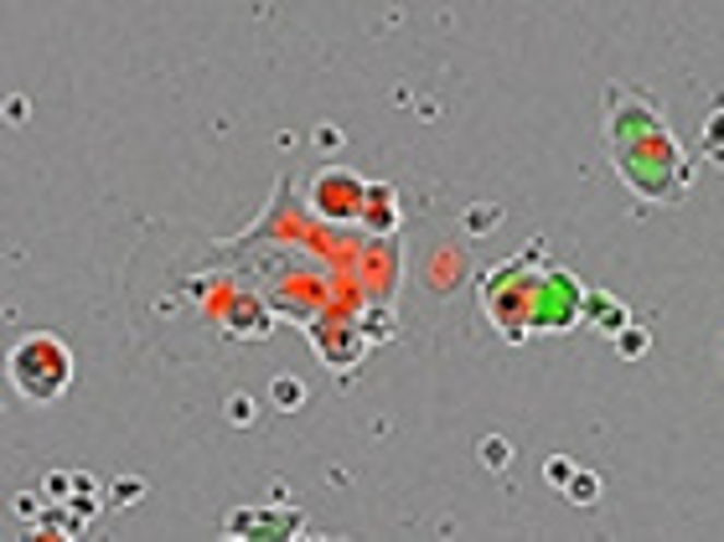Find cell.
Wrapping results in <instances>:
<instances>
[{
  "label": "cell",
  "mask_w": 724,
  "mask_h": 542,
  "mask_svg": "<svg viewBox=\"0 0 724 542\" xmlns=\"http://www.w3.org/2000/svg\"><path fill=\"white\" fill-rule=\"evenodd\" d=\"M610 160L637 196L678 202L688 192V160L678 155L667 124L646 109V98L621 88H610Z\"/></svg>",
  "instance_id": "obj_1"
},
{
  "label": "cell",
  "mask_w": 724,
  "mask_h": 542,
  "mask_svg": "<svg viewBox=\"0 0 724 542\" xmlns=\"http://www.w3.org/2000/svg\"><path fill=\"white\" fill-rule=\"evenodd\" d=\"M5 377H11V387L26 404H58L68 383H73V351L62 347L58 336L32 330V336H21L16 347L5 351Z\"/></svg>",
  "instance_id": "obj_2"
},
{
  "label": "cell",
  "mask_w": 724,
  "mask_h": 542,
  "mask_svg": "<svg viewBox=\"0 0 724 542\" xmlns=\"http://www.w3.org/2000/svg\"><path fill=\"white\" fill-rule=\"evenodd\" d=\"M228 532L234 538H295L300 532V511H234Z\"/></svg>",
  "instance_id": "obj_3"
},
{
  "label": "cell",
  "mask_w": 724,
  "mask_h": 542,
  "mask_svg": "<svg viewBox=\"0 0 724 542\" xmlns=\"http://www.w3.org/2000/svg\"><path fill=\"white\" fill-rule=\"evenodd\" d=\"M357 196H363V186H357L353 176H321L316 181V207L321 213H332V217H353L357 213Z\"/></svg>",
  "instance_id": "obj_4"
},
{
  "label": "cell",
  "mask_w": 724,
  "mask_h": 542,
  "mask_svg": "<svg viewBox=\"0 0 724 542\" xmlns=\"http://www.w3.org/2000/svg\"><path fill=\"white\" fill-rule=\"evenodd\" d=\"M699 155H704L709 166H720L724 171V104L704 119V130H699Z\"/></svg>",
  "instance_id": "obj_5"
},
{
  "label": "cell",
  "mask_w": 724,
  "mask_h": 542,
  "mask_svg": "<svg viewBox=\"0 0 724 542\" xmlns=\"http://www.w3.org/2000/svg\"><path fill=\"white\" fill-rule=\"evenodd\" d=\"M616 347H621V357H631V362H637V357L646 351V330H637V326H627V321H621V330H616Z\"/></svg>",
  "instance_id": "obj_6"
},
{
  "label": "cell",
  "mask_w": 724,
  "mask_h": 542,
  "mask_svg": "<svg viewBox=\"0 0 724 542\" xmlns=\"http://www.w3.org/2000/svg\"><path fill=\"white\" fill-rule=\"evenodd\" d=\"M574 475H580V481H565V491L574 502H595V496H601V481H595L590 470H574Z\"/></svg>",
  "instance_id": "obj_7"
},
{
  "label": "cell",
  "mask_w": 724,
  "mask_h": 542,
  "mask_svg": "<svg viewBox=\"0 0 724 542\" xmlns=\"http://www.w3.org/2000/svg\"><path fill=\"white\" fill-rule=\"evenodd\" d=\"M569 475H574V465H569V460H548V481H554V485H565Z\"/></svg>",
  "instance_id": "obj_8"
},
{
  "label": "cell",
  "mask_w": 724,
  "mask_h": 542,
  "mask_svg": "<svg viewBox=\"0 0 724 542\" xmlns=\"http://www.w3.org/2000/svg\"><path fill=\"white\" fill-rule=\"evenodd\" d=\"M720 368H724V336H720Z\"/></svg>",
  "instance_id": "obj_9"
}]
</instances>
